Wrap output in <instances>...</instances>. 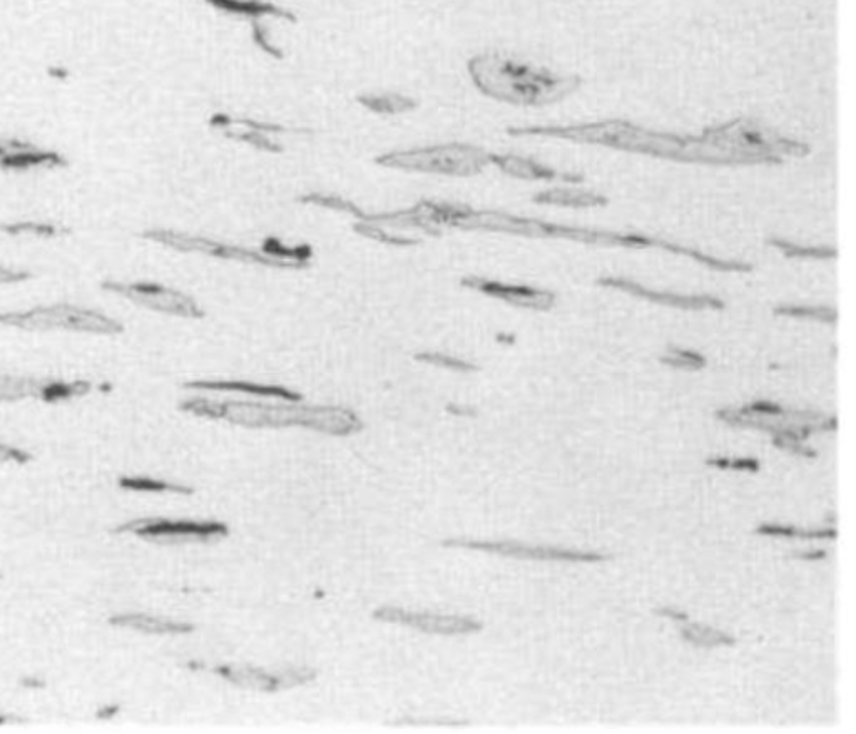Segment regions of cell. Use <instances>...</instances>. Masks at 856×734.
<instances>
[{
	"mask_svg": "<svg viewBox=\"0 0 856 734\" xmlns=\"http://www.w3.org/2000/svg\"><path fill=\"white\" fill-rule=\"evenodd\" d=\"M181 410L199 417L220 418L231 424L251 429H281V427H305L323 434L350 435L362 427L357 415L343 407L305 405V403H266L228 400L214 402L194 398L181 403Z\"/></svg>",
	"mask_w": 856,
	"mask_h": 734,
	"instance_id": "1",
	"label": "cell"
},
{
	"mask_svg": "<svg viewBox=\"0 0 856 734\" xmlns=\"http://www.w3.org/2000/svg\"><path fill=\"white\" fill-rule=\"evenodd\" d=\"M34 459L31 452L0 442V464L26 465Z\"/></svg>",
	"mask_w": 856,
	"mask_h": 734,
	"instance_id": "21",
	"label": "cell"
},
{
	"mask_svg": "<svg viewBox=\"0 0 856 734\" xmlns=\"http://www.w3.org/2000/svg\"><path fill=\"white\" fill-rule=\"evenodd\" d=\"M826 556L828 554L825 551L793 552V554H790V557H798V559H803V561H821Z\"/></svg>",
	"mask_w": 856,
	"mask_h": 734,
	"instance_id": "28",
	"label": "cell"
},
{
	"mask_svg": "<svg viewBox=\"0 0 856 734\" xmlns=\"http://www.w3.org/2000/svg\"><path fill=\"white\" fill-rule=\"evenodd\" d=\"M706 464L714 465V467H718V469H729V464H731V460H728V459H708V460H706Z\"/></svg>",
	"mask_w": 856,
	"mask_h": 734,
	"instance_id": "30",
	"label": "cell"
},
{
	"mask_svg": "<svg viewBox=\"0 0 856 734\" xmlns=\"http://www.w3.org/2000/svg\"><path fill=\"white\" fill-rule=\"evenodd\" d=\"M114 532H131L134 536L159 542L209 541L228 536V527L221 522L194 520L139 519L119 526Z\"/></svg>",
	"mask_w": 856,
	"mask_h": 734,
	"instance_id": "6",
	"label": "cell"
},
{
	"mask_svg": "<svg viewBox=\"0 0 856 734\" xmlns=\"http://www.w3.org/2000/svg\"><path fill=\"white\" fill-rule=\"evenodd\" d=\"M0 233L2 235L11 236V238H36V240H59L64 236L69 235L71 230L66 226L57 225V223H49V221H12V223H4L0 225Z\"/></svg>",
	"mask_w": 856,
	"mask_h": 734,
	"instance_id": "16",
	"label": "cell"
},
{
	"mask_svg": "<svg viewBox=\"0 0 856 734\" xmlns=\"http://www.w3.org/2000/svg\"><path fill=\"white\" fill-rule=\"evenodd\" d=\"M119 711H121L119 704H107V706L97 709L96 718L107 721V719H113L116 714H119Z\"/></svg>",
	"mask_w": 856,
	"mask_h": 734,
	"instance_id": "26",
	"label": "cell"
},
{
	"mask_svg": "<svg viewBox=\"0 0 856 734\" xmlns=\"http://www.w3.org/2000/svg\"><path fill=\"white\" fill-rule=\"evenodd\" d=\"M109 624L128 627L144 634H188L194 629L193 624L171 621V619L149 616V614H118L109 619Z\"/></svg>",
	"mask_w": 856,
	"mask_h": 734,
	"instance_id": "12",
	"label": "cell"
},
{
	"mask_svg": "<svg viewBox=\"0 0 856 734\" xmlns=\"http://www.w3.org/2000/svg\"><path fill=\"white\" fill-rule=\"evenodd\" d=\"M144 240L153 241L158 245L166 246L171 250L183 251V253H204V255L221 256L231 260L250 261V263H263V265L285 266L276 256L271 253H258V251L243 250L238 246L223 245L220 241L204 240L198 236L186 235L173 230H146L141 233Z\"/></svg>",
	"mask_w": 856,
	"mask_h": 734,
	"instance_id": "7",
	"label": "cell"
},
{
	"mask_svg": "<svg viewBox=\"0 0 856 734\" xmlns=\"http://www.w3.org/2000/svg\"><path fill=\"white\" fill-rule=\"evenodd\" d=\"M489 161V156L462 144L450 146H432V148L392 151L378 158V163L392 169L418 171V173L450 174V176H469L479 173Z\"/></svg>",
	"mask_w": 856,
	"mask_h": 734,
	"instance_id": "4",
	"label": "cell"
},
{
	"mask_svg": "<svg viewBox=\"0 0 856 734\" xmlns=\"http://www.w3.org/2000/svg\"><path fill=\"white\" fill-rule=\"evenodd\" d=\"M420 360L428 363H435V365H442V367L454 368V370H460V372H470V370H475L474 365H470L467 362H460V360H455V358L444 357V355H434V353H423V355H418Z\"/></svg>",
	"mask_w": 856,
	"mask_h": 734,
	"instance_id": "23",
	"label": "cell"
},
{
	"mask_svg": "<svg viewBox=\"0 0 856 734\" xmlns=\"http://www.w3.org/2000/svg\"><path fill=\"white\" fill-rule=\"evenodd\" d=\"M119 487L124 490H136V492H174V494H193V489L184 485L173 484L166 480L151 479V477H121Z\"/></svg>",
	"mask_w": 856,
	"mask_h": 734,
	"instance_id": "19",
	"label": "cell"
},
{
	"mask_svg": "<svg viewBox=\"0 0 856 734\" xmlns=\"http://www.w3.org/2000/svg\"><path fill=\"white\" fill-rule=\"evenodd\" d=\"M208 4L218 9V11L228 12L233 16L245 17H263L275 16L285 21L295 22V16L291 12L281 9V7L270 4V2H261V0H206Z\"/></svg>",
	"mask_w": 856,
	"mask_h": 734,
	"instance_id": "15",
	"label": "cell"
},
{
	"mask_svg": "<svg viewBox=\"0 0 856 734\" xmlns=\"http://www.w3.org/2000/svg\"><path fill=\"white\" fill-rule=\"evenodd\" d=\"M34 278L32 271L26 268H14V266L0 265V286L22 285Z\"/></svg>",
	"mask_w": 856,
	"mask_h": 734,
	"instance_id": "22",
	"label": "cell"
},
{
	"mask_svg": "<svg viewBox=\"0 0 856 734\" xmlns=\"http://www.w3.org/2000/svg\"><path fill=\"white\" fill-rule=\"evenodd\" d=\"M92 392L89 380H59V378H39L37 382L36 400L44 403L71 402L76 398L86 397Z\"/></svg>",
	"mask_w": 856,
	"mask_h": 734,
	"instance_id": "14",
	"label": "cell"
},
{
	"mask_svg": "<svg viewBox=\"0 0 856 734\" xmlns=\"http://www.w3.org/2000/svg\"><path fill=\"white\" fill-rule=\"evenodd\" d=\"M22 141L19 139H9V141H0V159L4 158L7 153H11L12 149L19 148Z\"/></svg>",
	"mask_w": 856,
	"mask_h": 734,
	"instance_id": "29",
	"label": "cell"
},
{
	"mask_svg": "<svg viewBox=\"0 0 856 734\" xmlns=\"http://www.w3.org/2000/svg\"><path fill=\"white\" fill-rule=\"evenodd\" d=\"M360 102H363V106H367L372 111L385 114L403 113V111H408V109H412L415 106L410 97L402 96V94L363 96L360 97Z\"/></svg>",
	"mask_w": 856,
	"mask_h": 734,
	"instance_id": "20",
	"label": "cell"
},
{
	"mask_svg": "<svg viewBox=\"0 0 856 734\" xmlns=\"http://www.w3.org/2000/svg\"><path fill=\"white\" fill-rule=\"evenodd\" d=\"M469 72L475 86L487 96L510 104L542 106L576 91L577 77L557 76L547 69H534L499 54L470 59Z\"/></svg>",
	"mask_w": 856,
	"mask_h": 734,
	"instance_id": "2",
	"label": "cell"
},
{
	"mask_svg": "<svg viewBox=\"0 0 856 734\" xmlns=\"http://www.w3.org/2000/svg\"><path fill=\"white\" fill-rule=\"evenodd\" d=\"M101 290L169 317L194 320L203 317V311L191 296L156 281L102 280Z\"/></svg>",
	"mask_w": 856,
	"mask_h": 734,
	"instance_id": "5",
	"label": "cell"
},
{
	"mask_svg": "<svg viewBox=\"0 0 856 734\" xmlns=\"http://www.w3.org/2000/svg\"><path fill=\"white\" fill-rule=\"evenodd\" d=\"M36 377H19L11 373H0V403H16L36 395Z\"/></svg>",
	"mask_w": 856,
	"mask_h": 734,
	"instance_id": "17",
	"label": "cell"
},
{
	"mask_svg": "<svg viewBox=\"0 0 856 734\" xmlns=\"http://www.w3.org/2000/svg\"><path fill=\"white\" fill-rule=\"evenodd\" d=\"M445 546L465 547L472 551L495 552L502 556L519 557V559H539V561H569V562H602L612 559L611 554L597 552L571 551L559 547L527 546L520 542H487V541H445Z\"/></svg>",
	"mask_w": 856,
	"mask_h": 734,
	"instance_id": "9",
	"label": "cell"
},
{
	"mask_svg": "<svg viewBox=\"0 0 856 734\" xmlns=\"http://www.w3.org/2000/svg\"><path fill=\"white\" fill-rule=\"evenodd\" d=\"M755 534H758V536L788 537V539H791V537L800 536V529L790 526H778V524H761V526L756 527Z\"/></svg>",
	"mask_w": 856,
	"mask_h": 734,
	"instance_id": "24",
	"label": "cell"
},
{
	"mask_svg": "<svg viewBox=\"0 0 856 734\" xmlns=\"http://www.w3.org/2000/svg\"><path fill=\"white\" fill-rule=\"evenodd\" d=\"M729 469L746 470V472H758L760 470V462L755 459H738L731 460Z\"/></svg>",
	"mask_w": 856,
	"mask_h": 734,
	"instance_id": "25",
	"label": "cell"
},
{
	"mask_svg": "<svg viewBox=\"0 0 856 734\" xmlns=\"http://www.w3.org/2000/svg\"><path fill=\"white\" fill-rule=\"evenodd\" d=\"M186 388L196 390H221V392H243L258 395V397H271L286 400V402H300V393L291 392L288 388L275 387V385H260L251 382H213V380H196L184 385Z\"/></svg>",
	"mask_w": 856,
	"mask_h": 734,
	"instance_id": "13",
	"label": "cell"
},
{
	"mask_svg": "<svg viewBox=\"0 0 856 734\" xmlns=\"http://www.w3.org/2000/svg\"><path fill=\"white\" fill-rule=\"evenodd\" d=\"M66 159L56 151L37 149L31 144H21L19 148L12 149L4 158L0 159V169L4 171H31L36 168H64Z\"/></svg>",
	"mask_w": 856,
	"mask_h": 734,
	"instance_id": "11",
	"label": "cell"
},
{
	"mask_svg": "<svg viewBox=\"0 0 856 734\" xmlns=\"http://www.w3.org/2000/svg\"><path fill=\"white\" fill-rule=\"evenodd\" d=\"M12 716H6V714H0V724H7L9 721H12Z\"/></svg>",
	"mask_w": 856,
	"mask_h": 734,
	"instance_id": "32",
	"label": "cell"
},
{
	"mask_svg": "<svg viewBox=\"0 0 856 734\" xmlns=\"http://www.w3.org/2000/svg\"><path fill=\"white\" fill-rule=\"evenodd\" d=\"M681 636L686 641L701 646V648H714V646H734L736 639L728 634L721 633L714 627L703 626V624H691L681 629Z\"/></svg>",
	"mask_w": 856,
	"mask_h": 734,
	"instance_id": "18",
	"label": "cell"
},
{
	"mask_svg": "<svg viewBox=\"0 0 856 734\" xmlns=\"http://www.w3.org/2000/svg\"><path fill=\"white\" fill-rule=\"evenodd\" d=\"M216 673L228 679L230 683L238 684L243 688L256 689V691H265V693H273L280 688H286L288 683H303V681H308L315 676L313 673H308L305 676L306 671H298V673L291 671V673L281 676V674L266 673L263 669L226 668V666L216 669Z\"/></svg>",
	"mask_w": 856,
	"mask_h": 734,
	"instance_id": "10",
	"label": "cell"
},
{
	"mask_svg": "<svg viewBox=\"0 0 856 734\" xmlns=\"http://www.w3.org/2000/svg\"><path fill=\"white\" fill-rule=\"evenodd\" d=\"M654 614H658V616L663 617H671V619H676V621H688V614H686V612L676 611L673 607H661V609H656Z\"/></svg>",
	"mask_w": 856,
	"mask_h": 734,
	"instance_id": "27",
	"label": "cell"
},
{
	"mask_svg": "<svg viewBox=\"0 0 856 734\" xmlns=\"http://www.w3.org/2000/svg\"><path fill=\"white\" fill-rule=\"evenodd\" d=\"M0 325L27 333L69 332L94 337H118L124 333V325L118 318L74 303L0 311Z\"/></svg>",
	"mask_w": 856,
	"mask_h": 734,
	"instance_id": "3",
	"label": "cell"
},
{
	"mask_svg": "<svg viewBox=\"0 0 856 734\" xmlns=\"http://www.w3.org/2000/svg\"><path fill=\"white\" fill-rule=\"evenodd\" d=\"M22 686H26V688L41 689L44 688V683H42L41 679L27 678L22 681Z\"/></svg>",
	"mask_w": 856,
	"mask_h": 734,
	"instance_id": "31",
	"label": "cell"
},
{
	"mask_svg": "<svg viewBox=\"0 0 856 734\" xmlns=\"http://www.w3.org/2000/svg\"><path fill=\"white\" fill-rule=\"evenodd\" d=\"M378 621L402 624L413 627L417 631L442 636H460V634L477 633L482 624L467 616H447V614H432V612L405 611L400 607H380L373 612Z\"/></svg>",
	"mask_w": 856,
	"mask_h": 734,
	"instance_id": "8",
	"label": "cell"
}]
</instances>
